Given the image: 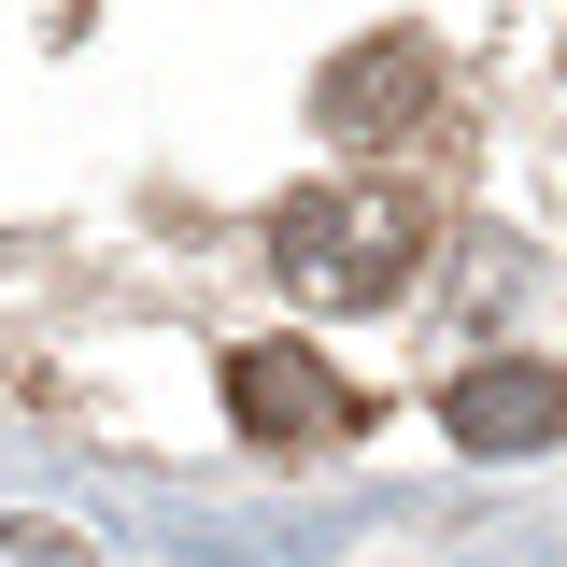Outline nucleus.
Returning a JSON list of instances; mask_svg holds the SVG:
<instances>
[{
    "label": "nucleus",
    "mask_w": 567,
    "mask_h": 567,
    "mask_svg": "<svg viewBox=\"0 0 567 567\" xmlns=\"http://www.w3.org/2000/svg\"><path fill=\"white\" fill-rule=\"evenodd\" d=\"M425 256V199L412 185H298L270 213V270L298 312H383Z\"/></svg>",
    "instance_id": "obj_1"
},
{
    "label": "nucleus",
    "mask_w": 567,
    "mask_h": 567,
    "mask_svg": "<svg viewBox=\"0 0 567 567\" xmlns=\"http://www.w3.org/2000/svg\"><path fill=\"white\" fill-rule=\"evenodd\" d=\"M227 412L256 425L270 454H312V440H354V383L312 341H241L227 354Z\"/></svg>",
    "instance_id": "obj_2"
},
{
    "label": "nucleus",
    "mask_w": 567,
    "mask_h": 567,
    "mask_svg": "<svg viewBox=\"0 0 567 567\" xmlns=\"http://www.w3.org/2000/svg\"><path fill=\"white\" fill-rule=\"evenodd\" d=\"M440 425H454V454H539V440H567V369L483 354V369L440 383Z\"/></svg>",
    "instance_id": "obj_3"
},
{
    "label": "nucleus",
    "mask_w": 567,
    "mask_h": 567,
    "mask_svg": "<svg viewBox=\"0 0 567 567\" xmlns=\"http://www.w3.org/2000/svg\"><path fill=\"white\" fill-rule=\"evenodd\" d=\"M312 114L341 142H412L425 114H440V58H425L412 29H383V43H354V58H327V85H312Z\"/></svg>",
    "instance_id": "obj_4"
}]
</instances>
